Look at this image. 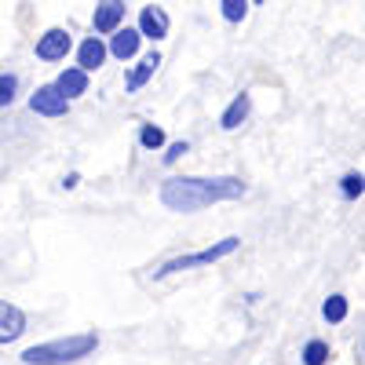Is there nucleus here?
<instances>
[{
	"label": "nucleus",
	"mask_w": 365,
	"mask_h": 365,
	"mask_svg": "<svg viewBox=\"0 0 365 365\" xmlns=\"http://www.w3.org/2000/svg\"><path fill=\"white\" fill-rule=\"evenodd\" d=\"M245 194V182L237 175H212V179H201V175H179V179H168L161 187V205L168 212H201L208 205H220V201H237Z\"/></svg>",
	"instance_id": "f257e3e1"
},
{
	"label": "nucleus",
	"mask_w": 365,
	"mask_h": 365,
	"mask_svg": "<svg viewBox=\"0 0 365 365\" xmlns=\"http://www.w3.org/2000/svg\"><path fill=\"white\" fill-rule=\"evenodd\" d=\"M96 347H99L96 332H70V336H58V340H48V344L26 347L22 361L26 365H70V361L88 358Z\"/></svg>",
	"instance_id": "f03ea898"
},
{
	"label": "nucleus",
	"mask_w": 365,
	"mask_h": 365,
	"mask_svg": "<svg viewBox=\"0 0 365 365\" xmlns=\"http://www.w3.org/2000/svg\"><path fill=\"white\" fill-rule=\"evenodd\" d=\"M241 249V237H223L216 241V245H208V249H197L190 256H175V259H165L158 270H154V282L168 278V274H179V270H194V267H208V263H216V259H227Z\"/></svg>",
	"instance_id": "7ed1b4c3"
},
{
	"label": "nucleus",
	"mask_w": 365,
	"mask_h": 365,
	"mask_svg": "<svg viewBox=\"0 0 365 365\" xmlns=\"http://www.w3.org/2000/svg\"><path fill=\"white\" fill-rule=\"evenodd\" d=\"M29 110L41 113V117H66L70 113V103L55 91V84H44L29 96Z\"/></svg>",
	"instance_id": "20e7f679"
},
{
	"label": "nucleus",
	"mask_w": 365,
	"mask_h": 365,
	"mask_svg": "<svg viewBox=\"0 0 365 365\" xmlns=\"http://www.w3.org/2000/svg\"><path fill=\"white\" fill-rule=\"evenodd\" d=\"M73 48L70 34L66 29H48L44 37H37V58L41 63H58V58H66Z\"/></svg>",
	"instance_id": "39448f33"
},
{
	"label": "nucleus",
	"mask_w": 365,
	"mask_h": 365,
	"mask_svg": "<svg viewBox=\"0 0 365 365\" xmlns=\"http://www.w3.org/2000/svg\"><path fill=\"white\" fill-rule=\"evenodd\" d=\"M22 332H26V311L8 303V299H0V347L15 344Z\"/></svg>",
	"instance_id": "423d86ee"
},
{
	"label": "nucleus",
	"mask_w": 365,
	"mask_h": 365,
	"mask_svg": "<svg viewBox=\"0 0 365 365\" xmlns=\"http://www.w3.org/2000/svg\"><path fill=\"white\" fill-rule=\"evenodd\" d=\"M139 37H150V41H165L168 37V15L161 11V8H143V15H139V29H135Z\"/></svg>",
	"instance_id": "0eeeda50"
},
{
	"label": "nucleus",
	"mask_w": 365,
	"mask_h": 365,
	"mask_svg": "<svg viewBox=\"0 0 365 365\" xmlns=\"http://www.w3.org/2000/svg\"><path fill=\"white\" fill-rule=\"evenodd\" d=\"M139 44H143V37L135 34V29H113V37H110V48H106V55H113V58H120V63H128V58H135V51H139Z\"/></svg>",
	"instance_id": "6e6552de"
},
{
	"label": "nucleus",
	"mask_w": 365,
	"mask_h": 365,
	"mask_svg": "<svg viewBox=\"0 0 365 365\" xmlns=\"http://www.w3.org/2000/svg\"><path fill=\"white\" fill-rule=\"evenodd\" d=\"M120 22H125V4L120 0H103L96 8V19H91L96 34H113V29H120Z\"/></svg>",
	"instance_id": "1a4fd4ad"
},
{
	"label": "nucleus",
	"mask_w": 365,
	"mask_h": 365,
	"mask_svg": "<svg viewBox=\"0 0 365 365\" xmlns=\"http://www.w3.org/2000/svg\"><path fill=\"white\" fill-rule=\"evenodd\" d=\"M106 63V44L103 37H88L81 48H77V70L81 73H91V70H99Z\"/></svg>",
	"instance_id": "9d476101"
},
{
	"label": "nucleus",
	"mask_w": 365,
	"mask_h": 365,
	"mask_svg": "<svg viewBox=\"0 0 365 365\" xmlns=\"http://www.w3.org/2000/svg\"><path fill=\"white\" fill-rule=\"evenodd\" d=\"M55 91H58L66 103H73L77 96H84V91H88V73H81L77 66L63 70V73H58V81H55Z\"/></svg>",
	"instance_id": "9b49d317"
},
{
	"label": "nucleus",
	"mask_w": 365,
	"mask_h": 365,
	"mask_svg": "<svg viewBox=\"0 0 365 365\" xmlns=\"http://www.w3.org/2000/svg\"><path fill=\"white\" fill-rule=\"evenodd\" d=\"M249 110H252V99H249V91H241V96H234V103L223 110V117H220V128H223V132L241 128V125H245V117H249Z\"/></svg>",
	"instance_id": "f8f14e48"
},
{
	"label": "nucleus",
	"mask_w": 365,
	"mask_h": 365,
	"mask_svg": "<svg viewBox=\"0 0 365 365\" xmlns=\"http://www.w3.org/2000/svg\"><path fill=\"white\" fill-rule=\"evenodd\" d=\"M158 66H161V55H158V51H150V55L143 58V63L132 70V77H128V91H139V88H143L150 77L158 73Z\"/></svg>",
	"instance_id": "ddd939ff"
},
{
	"label": "nucleus",
	"mask_w": 365,
	"mask_h": 365,
	"mask_svg": "<svg viewBox=\"0 0 365 365\" xmlns=\"http://www.w3.org/2000/svg\"><path fill=\"white\" fill-rule=\"evenodd\" d=\"M347 311H351V307H347L344 296H329V299L322 303V318H325V322H344Z\"/></svg>",
	"instance_id": "4468645a"
},
{
	"label": "nucleus",
	"mask_w": 365,
	"mask_h": 365,
	"mask_svg": "<svg viewBox=\"0 0 365 365\" xmlns=\"http://www.w3.org/2000/svg\"><path fill=\"white\" fill-rule=\"evenodd\" d=\"M329 361V344L325 340H311L303 347V365H325Z\"/></svg>",
	"instance_id": "2eb2a0df"
},
{
	"label": "nucleus",
	"mask_w": 365,
	"mask_h": 365,
	"mask_svg": "<svg viewBox=\"0 0 365 365\" xmlns=\"http://www.w3.org/2000/svg\"><path fill=\"white\" fill-rule=\"evenodd\" d=\"M139 146H146V150H161V146H165V132L154 128V125H143V128H139Z\"/></svg>",
	"instance_id": "dca6fc26"
},
{
	"label": "nucleus",
	"mask_w": 365,
	"mask_h": 365,
	"mask_svg": "<svg viewBox=\"0 0 365 365\" xmlns=\"http://www.w3.org/2000/svg\"><path fill=\"white\" fill-rule=\"evenodd\" d=\"M220 15H223L227 22H241V19L249 15V4H245V0H223V4H220Z\"/></svg>",
	"instance_id": "f3484780"
},
{
	"label": "nucleus",
	"mask_w": 365,
	"mask_h": 365,
	"mask_svg": "<svg viewBox=\"0 0 365 365\" xmlns=\"http://www.w3.org/2000/svg\"><path fill=\"white\" fill-rule=\"evenodd\" d=\"M19 91V77L15 73H0V106H11Z\"/></svg>",
	"instance_id": "a211bd4d"
},
{
	"label": "nucleus",
	"mask_w": 365,
	"mask_h": 365,
	"mask_svg": "<svg viewBox=\"0 0 365 365\" xmlns=\"http://www.w3.org/2000/svg\"><path fill=\"white\" fill-rule=\"evenodd\" d=\"M340 187H344V197H361V190H365V179H361V172H347Z\"/></svg>",
	"instance_id": "6ab92c4d"
},
{
	"label": "nucleus",
	"mask_w": 365,
	"mask_h": 365,
	"mask_svg": "<svg viewBox=\"0 0 365 365\" xmlns=\"http://www.w3.org/2000/svg\"><path fill=\"white\" fill-rule=\"evenodd\" d=\"M187 150H190L187 143H172V146H168V154H165V165H175L182 154H187Z\"/></svg>",
	"instance_id": "aec40b11"
},
{
	"label": "nucleus",
	"mask_w": 365,
	"mask_h": 365,
	"mask_svg": "<svg viewBox=\"0 0 365 365\" xmlns=\"http://www.w3.org/2000/svg\"><path fill=\"white\" fill-rule=\"evenodd\" d=\"M63 187H66V190H73V187H77V172H70V175L63 179Z\"/></svg>",
	"instance_id": "412c9836"
}]
</instances>
